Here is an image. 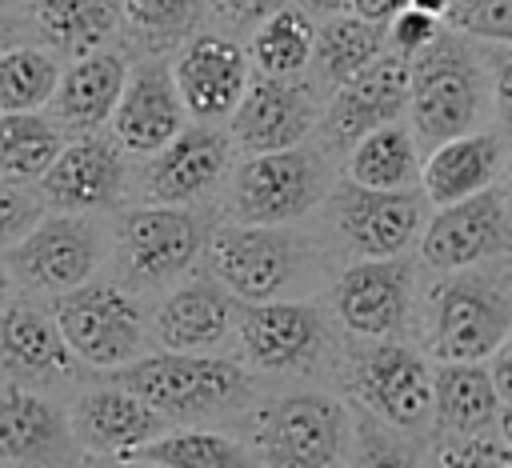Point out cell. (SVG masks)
<instances>
[{
    "mask_svg": "<svg viewBox=\"0 0 512 468\" xmlns=\"http://www.w3.org/2000/svg\"><path fill=\"white\" fill-rule=\"evenodd\" d=\"M388 48L384 24L364 20L356 12H336L316 20V40H312V64L308 76L316 80L320 92H332L360 68H368L380 52Z\"/></svg>",
    "mask_w": 512,
    "mask_h": 468,
    "instance_id": "cell-31",
    "label": "cell"
},
{
    "mask_svg": "<svg viewBox=\"0 0 512 468\" xmlns=\"http://www.w3.org/2000/svg\"><path fill=\"white\" fill-rule=\"evenodd\" d=\"M20 296V288H16V280H12V272H8V260L0 256V312L12 304Z\"/></svg>",
    "mask_w": 512,
    "mask_h": 468,
    "instance_id": "cell-48",
    "label": "cell"
},
{
    "mask_svg": "<svg viewBox=\"0 0 512 468\" xmlns=\"http://www.w3.org/2000/svg\"><path fill=\"white\" fill-rule=\"evenodd\" d=\"M24 20L28 32L60 60L108 48L124 32L120 0H28Z\"/></svg>",
    "mask_w": 512,
    "mask_h": 468,
    "instance_id": "cell-28",
    "label": "cell"
},
{
    "mask_svg": "<svg viewBox=\"0 0 512 468\" xmlns=\"http://www.w3.org/2000/svg\"><path fill=\"white\" fill-rule=\"evenodd\" d=\"M84 468H156V464L136 460V456H88Z\"/></svg>",
    "mask_w": 512,
    "mask_h": 468,
    "instance_id": "cell-47",
    "label": "cell"
},
{
    "mask_svg": "<svg viewBox=\"0 0 512 468\" xmlns=\"http://www.w3.org/2000/svg\"><path fill=\"white\" fill-rule=\"evenodd\" d=\"M112 216L44 212L8 252V272L28 300H52L108 272Z\"/></svg>",
    "mask_w": 512,
    "mask_h": 468,
    "instance_id": "cell-10",
    "label": "cell"
},
{
    "mask_svg": "<svg viewBox=\"0 0 512 468\" xmlns=\"http://www.w3.org/2000/svg\"><path fill=\"white\" fill-rule=\"evenodd\" d=\"M492 108L484 52L456 28H440L428 48L408 60V124L420 144L480 128Z\"/></svg>",
    "mask_w": 512,
    "mask_h": 468,
    "instance_id": "cell-7",
    "label": "cell"
},
{
    "mask_svg": "<svg viewBox=\"0 0 512 468\" xmlns=\"http://www.w3.org/2000/svg\"><path fill=\"white\" fill-rule=\"evenodd\" d=\"M240 300L200 264L148 304V348L164 352H236Z\"/></svg>",
    "mask_w": 512,
    "mask_h": 468,
    "instance_id": "cell-19",
    "label": "cell"
},
{
    "mask_svg": "<svg viewBox=\"0 0 512 468\" xmlns=\"http://www.w3.org/2000/svg\"><path fill=\"white\" fill-rule=\"evenodd\" d=\"M60 396L0 384V468H84Z\"/></svg>",
    "mask_w": 512,
    "mask_h": 468,
    "instance_id": "cell-22",
    "label": "cell"
},
{
    "mask_svg": "<svg viewBox=\"0 0 512 468\" xmlns=\"http://www.w3.org/2000/svg\"><path fill=\"white\" fill-rule=\"evenodd\" d=\"M484 364H488V372H492V380H496V392H500L504 400H512V328H508V336L492 348V356H488Z\"/></svg>",
    "mask_w": 512,
    "mask_h": 468,
    "instance_id": "cell-43",
    "label": "cell"
},
{
    "mask_svg": "<svg viewBox=\"0 0 512 468\" xmlns=\"http://www.w3.org/2000/svg\"><path fill=\"white\" fill-rule=\"evenodd\" d=\"M404 116H408V60L384 48L368 68H360L324 96L312 140L340 160L364 132Z\"/></svg>",
    "mask_w": 512,
    "mask_h": 468,
    "instance_id": "cell-20",
    "label": "cell"
},
{
    "mask_svg": "<svg viewBox=\"0 0 512 468\" xmlns=\"http://www.w3.org/2000/svg\"><path fill=\"white\" fill-rule=\"evenodd\" d=\"M420 164L424 152L412 124L392 120L364 132L340 156V176L360 188H420Z\"/></svg>",
    "mask_w": 512,
    "mask_h": 468,
    "instance_id": "cell-29",
    "label": "cell"
},
{
    "mask_svg": "<svg viewBox=\"0 0 512 468\" xmlns=\"http://www.w3.org/2000/svg\"><path fill=\"white\" fill-rule=\"evenodd\" d=\"M72 356L88 372H112L148 352V300L100 272L96 280L44 300Z\"/></svg>",
    "mask_w": 512,
    "mask_h": 468,
    "instance_id": "cell-11",
    "label": "cell"
},
{
    "mask_svg": "<svg viewBox=\"0 0 512 468\" xmlns=\"http://www.w3.org/2000/svg\"><path fill=\"white\" fill-rule=\"evenodd\" d=\"M132 388L148 408L176 424L236 428L264 396V380L236 352H164L148 348L124 368L100 372Z\"/></svg>",
    "mask_w": 512,
    "mask_h": 468,
    "instance_id": "cell-1",
    "label": "cell"
},
{
    "mask_svg": "<svg viewBox=\"0 0 512 468\" xmlns=\"http://www.w3.org/2000/svg\"><path fill=\"white\" fill-rule=\"evenodd\" d=\"M184 124H188V108L176 92L168 56L164 52L136 56L128 64V80L112 108L108 132L120 140V148L132 160H144L156 148H164Z\"/></svg>",
    "mask_w": 512,
    "mask_h": 468,
    "instance_id": "cell-23",
    "label": "cell"
},
{
    "mask_svg": "<svg viewBox=\"0 0 512 468\" xmlns=\"http://www.w3.org/2000/svg\"><path fill=\"white\" fill-rule=\"evenodd\" d=\"M336 180V156L316 140L236 156L228 184L216 200V216L236 224H304L320 212Z\"/></svg>",
    "mask_w": 512,
    "mask_h": 468,
    "instance_id": "cell-4",
    "label": "cell"
},
{
    "mask_svg": "<svg viewBox=\"0 0 512 468\" xmlns=\"http://www.w3.org/2000/svg\"><path fill=\"white\" fill-rule=\"evenodd\" d=\"M412 8H424V12H432V16H448V8H452V0H408Z\"/></svg>",
    "mask_w": 512,
    "mask_h": 468,
    "instance_id": "cell-50",
    "label": "cell"
},
{
    "mask_svg": "<svg viewBox=\"0 0 512 468\" xmlns=\"http://www.w3.org/2000/svg\"><path fill=\"white\" fill-rule=\"evenodd\" d=\"M504 172H508V200H512V148H508V168Z\"/></svg>",
    "mask_w": 512,
    "mask_h": 468,
    "instance_id": "cell-51",
    "label": "cell"
},
{
    "mask_svg": "<svg viewBox=\"0 0 512 468\" xmlns=\"http://www.w3.org/2000/svg\"><path fill=\"white\" fill-rule=\"evenodd\" d=\"M212 220L216 208L144 204V200L124 204L120 212H112L108 276L120 280L140 300L168 292L176 280L200 268Z\"/></svg>",
    "mask_w": 512,
    "mask_h": 468,
    "instance_id": "cell-3",
    "label": "cell"
},
{
    "mask_svg": "<svg viewBox=\"0 0 512 468\" xmlns=\"http://www.w3.org/2000/svg\"><path fill=\"white\" fill-rule=\"evenodd\" d=\"M60 56L44 44L20 40L0 52V112H40L60 84Z\"/></svg>",
    "mask_w": 512,
    "mask_h": 468,
    "instance_id": "cell-34",
    "label": "cell"
},
{
    "mask_svg": "<svg viewBox=\"0 0 512 468\" xmlns=\"http://www.w3.org/2000/svg\"><path fill=\"white\" fill-rule=\"evenodd\" d=\"M424 352L432 360H488L512 328V272L456 268L436 272L424 292Z\"/></svg>",
    "mask_w": 512,
    "mask_h": 468,
    "instance_id": "cell-9",
    "label": "cell"
},
{
    "mask_svg": "<svg viewBox=\"0 0 512 468\" xmlns=\"http://www.w3.org/2000/svg\"><path fill=\"white\" fill-rule=\"evenodd\" d=\"M448 28L484 44H512V0H452Z\"/></svg>",
    "mask_w": 512,
    "mask_h": 468,
    "instance_id": "cell-37",
    "label": "cell"
},
{
    "mask_svg": "<svg viewBox=\"0 0 512 468\" xmlns=\"http://www.w3.org/2000/svg\"><path fill=\"white\" fill-rule=\"evenodd\" d=\"M20 40H28V20L16 12H0V52L20 44Z\"/></svg>",
    "mask_w": 512,
    "mask_h": 468,
    "instance_id": "cell-45",
    "label": "cell"
},
{
    "mask_svg": "<svg viewBox=\"0 0 512 468\" xmlns=\"http://www.w3.org/2000/svg\"><path fill=\"white\" fill-rule=\"evenodd\" d=\"M132 456L156 468H264L256 448L236 428H212V424L164 428L156 440H148Z\"/></svg>",
    "mask_w": 512,
    "mask_h": 468,
    "instance_id": "cell-30",
    "label": "cell"
},
{
    "mask_svg": "<svg viewBox=\"0 0 512 468\" xmlns=\"http://www.w3.org/2000/svg\"><path fill=\"white\" fill-rule=\"evenodd\" d=\"M312 40H316V20L300 4H284L248 32L244 48L252 72L260 76H308Z\"/></svg>",
    "mask_w": 512,
    "mask_h": 468,
    "instance_id": "cell-32",
    "label": "cell"
},
{
    "mask_svg": "<svg viewBox=\"0 0 512 468\" xmlns=\"http://www.w3.org/2000/svg\"><path fill=\"white\" fill-rule=\"evenodd\" d=\"M64 408L84 456H132L136 448L156 440L164 428H172L132 388L108 376H92L84 388H76L64 400Z\"/></svg>",
    "mask_w": 512,
    "mask_h": 468,
    "instance_id": "cell-24",
    "label": "cell"
},
{
    "mask_svg": "<svg viewBox=\"0 0 512 468\" xmlns=\"http://www.w3.org/2000/svg\"><path fill=\"white\" fill-rule=\"evenodd\" d=\"M408 0H348V12L364 16V20H376V24H388Z\"/></svg>",
    "mask_w": 512,
    "mask_h": 468,
    "instance_id": "cell-44",
    "label": "cell"
},
{
    "mask_svg": "<svg viewBox=\"0 0 512 468\" xmlns=\"http://www.w3.org/2000/svg\"><path fill=\"white\" fill-rule=\"evenodd\" d=\"M332 252L300 224H236L216 216L204 240V268L244 304L300 300L328 288Z\"/></svg>",
    "mask_w": 512,
    "mask_h": 468,
    "instance_id": "cell-2",
    "label": "cell"
},
{
    "mask_svg": "<svg viewBox=\"0 0 512 468\" xmlns=\"http://www.w3.org/2000/svg\"><path fill=\"white\" fill-rule=\"evenodd\" d=\"M64 128L40 112H0V176L36 184L64 148Z\"/></svg>",
    "mask_w": 512,
    "mask_h": 468,
    "instance_id": "cell-33",
    "label": "cell"
},
{
    "mask_svg": "<svg viewBox=\"0 0 512 468\" xmlns=\"http://www.w3.org/2000/svg\"><path fill=\"white\" fill-rule=\"evenodd\" d=\"M496 436L512 448V400H504V408H500V420H496Z\"/></svg>",
    "mask_w": 512,
    "mask_h": 468,
    "instance_id": "cell-49",
    "label": "cell"
},
{
    "mask_svg": "<svg viewBox=\"0 0 512 468\" xmlns=\"http://www.w3.org/2000/svg\"><path fill=\"white\" fill-rule=\"evenodd\" d=\"M332 380L352 408L412 440L432 428V364L428 352L408 340L344 336Z\"/></svg>",
    "mask_w": 512,
    "mask_h": 468,
    "instance_id": "cell-8",
    "label": "cell"
},
{
    "mask_svg": "<svg viewBox=\"0 0 512 468\" xmlns=\"http://www.w3.org/2000/svg\"><path fill=\"white\" fill-rule=\"evenodd\" d=\"M120 16L148 52H168L204 28L208 0H120Z\"/></svg>",
    "mask_w": 512,
    "mask_h": 468,
    "instance_id": "cell-35",
    "label": "cell"
},
{
    "mask_svg": "<svg viewBox=\"0 0 512 468\" xmlns=\"http://www.w3.org/2000/svg\"><path fill=\"white\" fill-rule=\"evenodd\" d=\"M420 264L404 256L344 260L328 288L324 304L344 336L356 340H404L416 316Z\"/></svg>",
    "mask_w": 512,
    "mask_h": 468,
    "instance_id": "cell-13",
    "label": "cell"
},
{
    "mask_svg": "<svg viewBox=\"0 0 512 468\" xmlns=\"http://www.w3.org/2000/svg\"><path fill=\"white\" fill-rule=\"evenodd\" d=\"M36 192L48 212L112 216L132 196V156L104 128L68 136L60 156L36 180Z\"/></svg>",
    "mask_w": 512,
    "mask_h": 468,
    "instance_id": "cell-15",
    "label": "cell"
},
{
    "mask_svg": "<svg viewBox=\"0 0 512 468\" xmlns=\"http://www.w3.org/2000/svg\"><path fill=\"white\" fill-rule=\"evenodd\" d=\"M440 28H444V20H440V16H432V12H424V8L404 4V8L384 24L388 52H396V56L412 60L420 48H428V44L436 40V32H440Z\"/></svg>",
    "mask_w": 512,
    "mask_h": 468,
    "instance_id": "cell-40",
    "label": "cell"
},
{
    "mask_svg": "<svg viewBox=\"0 0 512 468\" xmlns=\"http://www.w3.org/2000/svg\"><path fill=\"white\" fill-rule=\"evenodd\" d=\"M236 432L264 468H348L352 404L328 388L264 392Z\"/></svg>",
    "mask_w": 512,
    "mask_h": 468,
    "instance_id": "cell-5",
    "label": "cell"
},
{
    "mask_svg": "<svg viewBox=\"0 0 512 468\" xmlns=\"http://www.w3.org/2000/svg\"><path fill=\"white\" fill-rule=\"evenodd\" d=\"M168 64L176 92L188 108V120H204V124H224L252 80L248 48L220 28L192 32L180 48H172Z\"/></svg>",
    "mask_w": 512,
    "mask_h": 468,
    "instance_id": "cell-21",
    "label": "cell"
},
{
    "mask_svg": "<svg viewBox=\"0 0 512 468\" xmlns=\"http://www.w3.org/2000/svg\"><path fill=\"white\" fill-rule=\"evenodd\" d=\"M508 168V132L472 128L428 148L420 164V192L432 208L496 188Z\"/></svg>",
    "mask_w": 512,
    "mask_h": 468,
    "instance_id": "cell-25",
    "label": "cell"
},
{
    "mask_svg": "<svg viewBox=\"0 0 512 468\" xmlns=\"http://www.w3.org/2000/svg\"><path fill=\"white\" fill-rule=\"evenodd\" d=\"M312 20H324V16H336V12H348V0H296Z\"/></svg>",
    "mask_w": 512,
    "mask_h": 468,
    "instance_id": "cell-46",
    "label": "cell"
},
{
    "mask_svg": "<svg viewBox=\"0 0 512 468\" xmlns=\"http://www.w3.org/2000/svg\"><path fill=\"white\" fill-rule=\"evenodd\" d=\"M504 396L484 360L432 364V428L436 436H480L500 420Z\"/></svg>",
    "mask_w": 512,
    "mask_h": 468,
    "instance_id": "cell-27",
    "label": "cell"
},
{
    "mask_svg": "<svg viewBox=\"0 0 512 468\" xmlns=\"http://www.w3.org/2000/svg\"><path fill=\"white\" fill-rule=\"evenodd\" d=\"M428 200L420 188H360L352 180H336L320 204L324 244L340 260H372V256H404L416 248Z\"/></svg>",
    "mask_w": 512,
    "mask_h": 468,
    "instance_id": "cell-12",
    "label": "cell"
},
{
    "mask_svg": "<svg viewBox=\"0 0 512 468\" xmlns=\"http://www.w3.org/2000/svg\"><path fill=\"white\" fill-rule=\"evenodd\" d=\"M292 0H208V16L216 20L220 32L228 36H248L264 16H272L276 8H284Z\"/></svg>",
    "mask_w": 512,
    "mask_h": 468,
    "instance_id": "cell-41",
    "label": "cell"
},
{
    "mask_svg": "<svg viewBox=\"0 0 512 468\" xmlns=\"http://www.w3.org/2000/svg\"><path fill=\"white\" fill-rule=\"evenodd\" d=\"M232 164H236V148L228 128L188 120L164 148L132 164V200L216 208Z\"/></svg>",
    "mask_w": 512,
    "mask_h": 468,
    "instance_id": "cell-14",
    "label": "cell"
},
{
    "mask_svg": "<svg viewBox=\"0 0 512 468\" xmlns=\"http://www.w3.org/2000/svg\"><path fill=\"white\" fill-rule=\"evenodd\" d=\"M44 200L36 192V184H20V180H4L0 176V256L44 216Z\"/></svg>",
    "mask_w": 512,
    "mask_h": 468,
    "instance_id": "cell-39",
    "label": "cell"
},
{
    "mask_svg": "<svg viewBox=\"0 0 512 468\" xmlns=\"http://www.w3.org/2000/svg\"><path fill=\"white\" fill-rule=\"evenodd\" d=\"M420 264L436 272L496 264L512 252V200L500 188H484L476 196L440 204L416 240Z\"/></svg>",
    "mask_w": 512,
    "mask_h": 468,
    "instance_id": "cell-16",
    "label": "cell"
},
{
    "mask_svg": "<svg viewBox=\"0 0 512 468\" xmlns=\"http://www.w3.org/2000/svg\"><path fill=\"white\" fill-rule=\"evenodd\" d=\"M324 92L312 76H260L252 72L240 104L224 120L236 156L276 152L312 140L320 124Z\"/></svg>",
    "mask_w": 512,
    "mask_h": 468,
    "instance_id": "cell-18",
    "label": "cell"
},
{
    "mask_svg": "<svg viewBox=\"0 0 512 468\" xmlns=\"http://www.w3.org/2000/svg\"><path fill=\"white\" fill-rule=\"evenodd\" d=\"M432 468H512V448L500 436H436Z\"/></svg>",
    "mask_w": 512,
    "mask_h": 468,
    "instance_id": "cell-38",
    "label": "cell"
},
{
    "mask_svg": "<svg viewBox=\"0 0 512 468\" xmlns=\"http://www.w3.org/2000/svg\"><path fill=\"white\" fill-rule=\"evenodd\" d=\"M96 372H88L68 340L60 336L56 320L40 300L16 296L0 312V384L48 392V396H72L84 388Z\"/></svg>",
    "mask_w": 512,
    "mask_h": 468,
    "instance_id": "cell-17",
    "label": "cell"
},
{
    "mask_svg": "<svg viewBox=\"0 0 512 468\" xmlns=\"http://www.w3.org/2000/svg\"><path fill=\"white\" fill-rule=\"evenodd\" d=\"M348 468H420L412 436L380 424L376 416L352 408V448Z\"/></svg>",
    "mask_w": 512,
    "mask_h": 468,
    "instance_id": "cell-36",
    "label": "cell"
},
{
    "mask_svg": "<svg viewBox=\"0 0 512 468\" xmlns=\"http://www.w3.org/2000/svg\"><path fill=\"white\" fill-rule=\"evenodd\" d=\"M128 64H132V56H124L112 44L64 64L60 84L48 100V116L64 128V136L108 128L112 108H116L124 80H128Z\"/></svg>",
    "mask_w": 512,
    "mask_h": 468,
    "instance_id": "cell-26",
    "label": "cell"
},
{
    "mask_svg": "<svg viewBox=\"0 0 512 468\" xmlns=\"http://www.w3.org/2000/svg\"><path fill=\"white\" fill-rule=\"evenodd\" d=\"M488 64V92H492V112L500 120V132L512 136V44H492L484 52Z\"/></svg>",
    "mask_w": 512,
    "mask_h": 468,
    "instance_id": "cell-42",
    "label": "cell"
},
{
    "mask_svg": "<svg viewBox=\"0 0 512 468\" xmlns=\"http://www.w3.org/2000/svg\"><path fill=\"white\" fill-rule=\"evenodd\" d=\"M344 332L328 304L316 296L300 300H256L236 312V356L260 380H316L336 368Z\"/></svg>",
    "mask_w": 512,
    "mask_h": 468,
    "instance_id": "cell-6",
    "label": "cell"
},
{
    "mask_svg": "<svg viewBox=\"0 0 512 468\" xmlns=\"http://www.w3.org/2000/svg\"><path fill=\"white\" fill-rule=\"evenodd\" d=\"M16 8V0H0V12H12Z\"/></svg>",
    "mask_w": 512,
    "mask_h": 468,
    "instance_id": "cell-52",
    "label": "cell"
}]
</instances>
